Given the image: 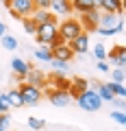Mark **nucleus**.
<instances>
[{"label": "nucleus", "mask_w": 126, "mask_h": 131, "mask_svg": "<svg viewBox=\"0 0 126 131\" xmlns=\"http://www.w3.org/2000/svg\"><path fill=\"white\" fill-rule=\"evenodd\" d=\"M7 98H9V105H11V107H15V109L24 107V101H22V96H20L18 88H15V90H9V92H7Z\"/></svg>", "instance_id": "obj_21"}, {"label": "nucleus", "mask_w": 126, "mask_h": 131, "mask_svg": "<svg viewBox=\"0 0 126 131\" xmlns=\"http://www.w3.org/2000/svg\"><path fill=\"white\" fill-rule=\"evenodd\" d=\"M74 101H76V105H78L83 112H98V109L102 107V101H100L96 88H87L85 92H80Z\"/></svg>", "instance_id": "obj_2"}, {"label": "nucleus", "mask_w": 126, "mask_h": 131, "mask_svg": "<svg viewBox=\"0 0 126 131\" xmlns=\"http://www.w3.org/2000/svg\"><path fill=\"white\" fill-rule=\"evenodd\" d=\"M70 48L74 50V55L78 52V55H85V52L89 50V33H80L78 37H74L70 42Z\"/></svg>", "instance_id": "obj_15"}, {"label": "nucleus", "mask_w": 126, "mask_h": 131, "mask_svg": "<svg viewBox=\"0 0 126 131\" xmlns=\"http://www.w3.org/2000/svg\"><path fill=\"white\" fill-rule=\"evenodd\" d=\"M35 9H48L50 7V0H33Z\"/></svg>", "instance_id": "obj_35"}, {"label": "nucleus", "mask_w": 126, "mask_h": 131, "mask_svg": "<svg viewBox=\"0 0 126 131\" xmlns=\"http://www.w3.org/2000/svg\"><path fill=\"white\" fill-rule=\"evenodd\" d=\"M46 96L50 98V103L54 105V107H67V105L72 103V96H70V92H65V90H48L46 92Z\"/></svg>", "instance_id": "obj_7"}, {"label": "nucleus", "mask_w": 126, "mask_h": 131, "mask_svg": "<svg viewBox=\"0 0 126 131\" xmlns=\"http://www.w3.org/2000/svg\"><path fill=\"white\" fill-rule=\"evenodd\" d=\"M31 20H33L35 24H46V22H52V20H57V15H52L48 9H35L33 13H31Z\"/></svg>", "instance_id": "obj_17"}, {"label": "nucleus", "mask_w": 126, "mask_h": 131, "mask_svg": "<svg viewBox=\"0 0 126 131\" xmlns=\"http://www.w3.org/2000/svg\"><path fill=\"white\" fill-rule=\"evenodd\" d=\"M11 105H9V98H7V92L0 94V114H9Z\"/></svg>", "instance_id": "obj_30"}, {"label": "nucleus", "mask_w": 126, "mask_h": 131, "mask_svg": "<svg viewBox=\"0 0 126 131\" xmlns=\"http://www.w3.org/2000/svg\"><path fill=\"white\" fill-rule=\"evenodd\" d=\"M98 18H100V9H96L91 13H83L78 18V22H80V26H83L85 33H93L98 28Z\"/></svg>", "instance_id": "obj_9"}, {"label": "nucleus", "mask_w": 126, "mask_h": 131, "mask_svg": "<svg viewBox=\"0 0 126 131\" xmlns=\"http://www.w3.org/2000/svg\"><path fill=\"white\" fill-rule=\"evenodd\" d=\"M93 33H98V35H102V37H113V35H115V31H111V28H102V26H98Z\"/></svg>", "instance_id": "obj_33"}, {"label": "nucleus", "mask_w": 126, "mask_h": 131, "mask_svg": "<svg viewBox=\"0 0 126 131\" xmlns=\"http://www.w3.org/2000/svg\"><path fill=\"white\" fill-rule=\"evenodd\" d=\"M48 63L52 66V70H54L57 74H63V72L67 70V61H61V59H50Z\"/></svg>", "instance_id": "obj_24"}, {"label": "nucleus", "mask_w": 126, "mask_h": 131, "mask_svg": "<svg viewBox=\"0 0 126 131\" xmlns=\"http://www.w3.org/2000/svg\"><path fill=\"white\" fill-rule=\"evenodd\" d=\"M89 2H91V5H96V7L100 5V0H89Z\"/></svg>", "instance_id": "obj_39"}, {"label": "nucleus", "mask_w": 126, "mask_h": 131, "mask_svg": "<svg viewBox=\"0 0 126 131\" xmlns=\"http://www.w3.org/2000/svg\"><path fill=\"white\" fill-rule=\"evenodd\" d=\"M122 31H124V22H122V18H120V22L115 24V35H117V33H122Z\"/></svg>", "instance_id": "obj_37"}, {"label": "nucleus", "mask_w": 126, "mask_h": 131, "mask_svg": "<svg viewBox=\"0 0 126 131\" xmlns=\"http://www.w3.org/2000/svg\"><path fill=\"white\" fill-rule=\"evenodd\" d=\"M35 59L37 61H50L52 59V52H50V48L48 46H41V48H35Z\"/></svg>", "instance_id": "obj_22"}, {"label": "nucleus", "mask_w": 126, "mask_h": 131, "mask_svg": "<svg viewBox=\"0 0 126 131\" xmlns=\"http://www.w3.org/2000/svg\"><path fill=\"white\" fill-rule=\"evenodd\" d=\"M109 72H111L113 83H124V68H115V70H109Z\"/></svg>", "instance_id": "obj_29"}, {"label": "nucleus", "mask_w": 126, "mask_h": 131, "mask_svg": "<svg viewBox=\"0 0 126 131\" xmlns=\"http://www.w3.org/2000/svg\"><path fill=\"white\" fill-rule=\"evenodd\" d=\"M9 11L15 20H22V18H31V13L35 11L33 0H11L9 2Z\"/></svg>", "instance_id": "obj_5"}, {"label": "nucleus", "mask_w": 126, "mask_h": 131, "mask_svg": "<svg viewBox=\"0 0 126 131\" xmlns=\"http://www.w3.org/2000/svg\"><path fill=\"white\" fill-rule=\"evenodd\" d=\"M0 42H2V48H7V50H15V48H18V39H15L13 35H2Z\"/></svg>", "instance_id": "obj_23"}, {"label": "nucleus", "mask_w": 126, "mask_h": 131, "mask_svg": "<svg viewBox=\"0 0 126 131\" xmlns=\"http://www.w3.org/2000/svg\"><path fill=\"white\" fill-rule=\"evenodd\" d=\"M18 92H20V96H22L24 105H37L39 101H41V96H44L41 88H35V85L26 83V81H22V83L18 85Z\"/></svg>", "instance_id": "obj_4"}, {"label": "nucleus", "mask_w": 126, "mask_h": 131, "mask_svg": "<svg viewBox=\"0 0 126 131\" xmlns=\"http://www.w3.org/2000/svg\"><path fill=\"white\" fill-rule=\"evenodd\" d=\"M96 92H98V96H100L102 103L115 98V94H113V90H111V83H96Z\"/></svg>", "instance_id": "obj_19"}, {"label": "nucleus", "mask_w": 126, "mask_h": 131, "mask_svg": "<svg viewBox=\"0 0 126 131\" xmlns=\"http://www.w3.org/2000/svg\"><path fill=\"white\" fill-rule=\"evenodd\" d=\"M52 83V90H70V79H65V77L63 74H54V77H50V79H48Z\"/></svg>", "instance_id": "obj_20"}, {"label": "nucleus", "mask_w": 126, "mask_h": 131, "mask_svg": "<svg viewBox=\"0 0 126 131\" xmlns=\"http://www.w3.org/2000/svg\"><path fill=\"white\" fill-rule=\"evenodd\" d=\"M20 22H22V26H24V33H31V35L37 33V24H35L31 18H22Z\"/></svg>", "instance_id": "obj_25"}, {"label": "nucleus", "mask_w": 126, "mask_h": 131, "mask_svg": "<svg viewBox=\"0 0 126 131\" xmlns=\"http://www.w3.org/2000/svg\"><path fill=\"white\" fill-rule=\"evenodd\" d=\"M0 129H2V131H9V129H11V118H9V114H0Z\"/></svg>", "instance_id": "obj_32"}, {"label": "nucleus", "mask_w": 126, "mask_h": 131, "mask_svg": "<svg viewBox=\"0 0 126 131\" xmlns=\"http://www.w3.org/2000/svg\"><path fill=\"white\" fill-rule=\"evenodd\" d=\"M59 22L52 20V22H46V24H39L37 26V33H35V39H37L39 46H52L54 42H59Z\"/></svg>", "instance_id": "obj_1"}, {"label": "nucleus", "mask_w": 126, "mask_h": 131, "mask_svg": "<svg viewBox=\"0 0 126 131\" xmlns=\"http://www.w3.org/2000/svg\"><path fill=\"white\" fill-rule=\"evenodd\" d=\"M111 90H113V94H115L117 98H126V88H124V83H113V81H111Z\"/></svg>", "instance_id": "obj_28"}, {"label": "nucleus", "mask_w": 126, "mask_h": 131, "mask_svg": "<svg viewBox=\"0 0 126 131\" xmlns=\"http://www.w3.org/2000/svg\"><path fill=\"white\" fill-rule=\"evenodd\" d=\"M98 9L104 11V13H115L122 18V13H124V0H100Z\"/></svg>", "instance_id": "obj_11"}, {"label": "nucleus", "mask_w": 126, "mask_h": 131, "mask_svg": "<svg viewBox=\"0 0 126 131\" xmlns=\"http://www.w3.org/2000/svg\"><path fill=\"white\" fill-rule=\"evenodd\" d=\"M87 88H91V81H87V79H83V77H74V79L70 81V96H72V101H74L76 96H78L80 92H85Z\"/></svg>", "instance_id": "obj_14"}, {"label": "nucleus", "mask_w": 126, "mask_h": 131, "mask_svg": "<svg viewBox=\"0 0 126 131\" xmlns=\"http://www.w3.org/2000/svg\"><path fill=\"white\" fill-rule=\"evenodd\" d=\"M28 127H31V129L33 131H41L44 127H46V120H44V118H28Z\"/></svg>", "instance_id": "obj_27"}, {"label": "nucleus", "mask_w": 126, "mask_h": 131, "mask_svg": "<svg viewBox=\"0 0 126 131\" xmlns=\"http://www.w3.org/2000/svg\"><path fill=\"white\" fill-rule=\"evenodd\" d=\"M111 103L115 105V107L120 109V112H124V107H126V98H117V96H115V98L111 101Z\"/></svg>", "instance_id": "obj_34"}, {"label": "nucleus", "mask_w": 126, "mask_h": 131, "mask_svg": "<svg viewBox=\"0 0 126 131\" xmlns=\"http://www.w3.org/2000/svg\"><path fill=\"white\" fill-rule=\"evenodd\" d=\"M107 46H104V44H96V46H93V57H96V59L98 61H104L107 59Z\"/></svg>", "instance_id": "obj_26"}, {"label": "nucleus", "mask_w": 126, "mask_h": 131, "mask_svg": "<svg viewBox=\"0 0 126 131\" xmlns=\"http://www.w3.org/2000/svg\"><path fill=\"white\" fill-rule=\"evenodd\" d=\"M2 35H7V26L0 22V37H2Z\"/></svg>", "instance_id": "obj_38"}, {"label": "nucleus", "mask_w": 126, "mask_h": 131, "mask_svg": "<svg viewBox=\"0 0 126 131\" xmlns=\"http://www.w3.org/2000/svg\"><path fill=\"white\" fill-rule=\"evenodd\" d=\"M11 68H13V77H15V81H24L26 72L31 70V63H28L26 59H22V57H15V59L11 61Z\"/></svg>", "instance_id": "obj_13"}, {"label": "nucleus", "mask_w": 126, "mask_h": 131, "mask_svg": "<svg viewBox=\"0 0 126 131\" xmlns=\"http://www.w3.org/2000/svg\"><path fill=\"white\" fill-rule=\"evenodd\" d=\"M96 68H98L100 72H104V74L111 70V68H109V63H107V59H104V61H98V63H96Z\"/></svg>", "instance_id": "obj_36"}, {"label": "nucleus", "mask_w": 126, "mask_h": 131, "mask_svg": "<svg viewBox=\"0 0 126 131\" xmlns=\"http://www.w3.org/2000/svg\"><path fill=\"white\" fill-rule=\"evenodd\" d=\"M111 118L117 122V125H126V114H124V112H120V109L111 112Z\"/></svg>", "instance_id": "obj_31"}, {"label": "nucleus", "mask_w": 126, "mask_h": 131, "mask_svg": "<svg viewBox=\"0 0 126 131\" xmlns=\"http://www.w3.org/2000/svg\"><path fill=\"white\" fill-rule=\"evenodd\" d=\"M120 22V15L115 13H104V11H100V18H98V26L102 28H111V31H115V24Z\"/></svg>", "instance_id": "obj_16"}, {"label": "nucleus", "mask_w": 126, "mask_h": 131, "mask_svg": "<svg viewBox=\"0 0 126 131\" xmlns=\"http://www.w3.org/2000/svg\"><path fill=\"white\" fill-rule=\"evenodd\" d=\"M52 15H70L72 11V2L70 0H50V7H48Z\"/></svg>", "instance_id": "obj_12"}, {"label": "nucleus", "mask_w": 126, "mask_h": 131, "mask_svg": "<svg viewBox=\"0 0 126 131\" xmlns=\"http://www.w3.org/2000/svg\"><path fill=\"white\" fill-rule=\"evenodd\" d=\"M107 59H111V63L115 66V68H126V48L122 46H115L111 48V50L107 52Z\"/></svg>", "instance_id": "obj_10"}, {"label": "nucleus", "mask_w": 126, "mask_h": 131, "mask_svg": "<svg viewBox=\"0 0 126 131\" xmlns=\"http://www.w3.org/2000/svg\"><path fill=\"white\" fill-rule=\"evenodd\" d=\"M50 48V52H52V59H61V61H67L70 63L72 61V57H74V50L70 48V44H65V42H54L52 46H48Z\"/></svg>", "instance_id": "obj_6"}, {"label": "nucleus", "mask_w": 126, "mask_h": 131, "mask_svg": "<svg viewBox=\"0 0 126 131\" xmlns=\"http://www.w3.org/2000/svg\"><path fill=\"white\" fill-rule=\"evenodd\" d=\"M57 28H59V39H61V42H65V44H70L74 37H78L80 33H85L83 26H80V22L76 18H65Z\"/></svg>", "instance_id": "obj_3"}, {"label": "nucleus", "mask_w": 126, "mask_h": 131, "mask_svg": "<svg viewBox=\"0 0 126 131\" xmlns=\"http://www.w3.org/2000/svg\"><path fill=\"white\" fill-rule=\"evenodd\" d=\"M2 2H5V7H7V9H9V2H11V0H2Z\"/></svg>", "instance_id": "obj_40"}, {"label": "nucleus", "mask_w": 126, "mask_h": 131, "mask_svg": "<svg viewBox=\"0 0 126 131\" xmlns=\"http://www.w3.org/2000/svg\"><path fill=\"white\" fill-rule=\"evenodd\" d=\"M72 2V9H76V13H91V11H96L98 9V7L96 5H91V2H89V0H70Z\"/></svg>", "instance_id": "obj_18"}, {"label": "nucleus", "mask_w": 126, "mask_h": 131, "mask_svg": "<svg viewBox=\"0 0 126 131\" xmlns=\"http://www.w3.org/2000/svg\"><path fill=\"white\" fill-rule=\"evenodd\" d=\"M24 81L31 83V85H35V88H44V85L48 83V77H46V72H44L41 68H33V66H31V70L26 72Z\"/></svg>", "instance_id": "obj_8"}]
</instances>
